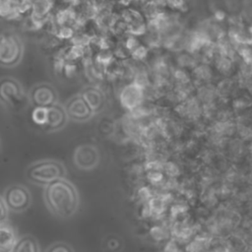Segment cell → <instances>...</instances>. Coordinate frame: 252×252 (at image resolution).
<instances>
[{"instance_id":"cell-21","label":"cell","mask_w":252,"mask_h":252,"mask_svg":"<svg viewBox=\"0 0 252 252\" xmlns=\"http://www.w3.org/2000/svg\"><path fill=\"white\" fill-rule=\"evenodd\" d=\"M168 2L172 7L178 8V9H181V7L185 4L183 0H168Z\"/></svg>"},{"instance_id":"cell-13","label":"cell","mask_w":252,"mask_h":252,"mask_svg":"<svg viewBox=\"0 0 252 252\" xmlns=\"http://www.w3.org/2000/svg\"><path fill=\"white\" fill-rule=\"evenodd\" d=\"M18 240L15 229L5 223L0 224V252H12Z\"/></svg>"},{"instance_id":"cell-9","label":"cell","mask_w":252,"mask_h":252,"mask_svg":"<svg viewBox=\"0 0 252 252\" xmlns=\"http://www.w3.org/2000/svg\"><path fill=\"white\" fill-rule=\"evenodd\" d=\"M68 119L64 105L57 102L48 107V120L42 128L48 133L59 131L66 126Z\"/></svg>"},{"instance_id":"cell-12","label":"cell","mask_w":252,"mask_h":252,"mask_svg":"<svg viewBox=\"0 0 252 252\" xmlns=\"http://www.w3.org/2000/svg\"><path fill=\"white\" fill-rule=\"evenodd\" d=\"M213 237L204 231L197 233L185 246V252H208L213 244Z\"/></svg>"},{"instance_id":"cell-2","label":"cell","mask_w":252,"mask_h":252,"mask_svg":"<svg viewBox=\"0 0 252 252\" xmlns=\"http://www.w3.org/2000/svg\"><path fill=\"white\" fill-rule=\"evenodd\" d=\"M66 177L64 164L56 159H41L31 163L25 170V178L32 184L46 187L55 180Z\"/></svg>"},{"instance_id":"cell-18","label":"cell","mask_w":252,"mask_h":252,"mask_svg":"<svg viewBox=\"0 0 252 252\" xmlns=\"http://www.w3.org/2000/svg\"><path fill=\"white\" fill-rule=\"evenodd\" d=\"M8 214H9V210L4 202L3 196L0 195V224L6 222L8 219Z\"/></svg>"},{"instance_id":"cell-8","label":"cell","mask_w":252,"mask_h":252,"mask_svg":"<svg viewBox=\"0 0 252 252\" xmlns=\"http://www.w3.org/2000/svg\"><path fill=\"white\" fill-rule=\"evenodd\" d=\"M64 107L68 118L75 122H87L94 115L80 94L71 96L64 104Z\"/></svg>"},{"instance_id":"cell-5","label":"cell","mask_w":252,"mask_h":252,"mask_svg":"<svg viewBox=\"0 0 252 252\" xmlns=\"http://www.w3.org/2000/svg\"><path fill=\"white\" fill-rule=\"evenodd\" d=\"M4 202L10 212L23 213L32 204V194L22 184L9 185L3 193Z\"/></svg>"},{"instance_id":"cell-14","label":"cell","mask_w":252,"mask_h":252,"mask_svg":"<svg viewBox=\"0 0 252 252\" xmlns=\"http://www.w3.org/2000/svg\"><path fill=\"white\" fill-rule=\"evenodd\" d=\"M12 252H40V247L32 235L26 234L18 238Z\"/></svg>"},{"instance_id":"cell-6","label":"cell","mask_w":252,"mask_h":252,"mask_svg":"<svg viewBox=\"0 0 252 252\" xmlns=\"http://www.w3.org/2000/svg\"><path fill=\"white\" fill-rule=\"evenodd\" d=\"M72 160L78 169L90 171L99 164L100 154L96 146L93 144H83L74 150Z\"/></svg>"},{"instance_id":"cell-11","label":"cell","mask_w":252,"mask_h":252,"mask_svg":"<svg viewBox=\"0 0 252 252\" xmlns=\"http://www.w3.org/2000/svg\"><path fill=\"white\" fill-rule=\"evenodd\" d=\"M144 96V91L139 83H132L127 85L120 94L121 104L127 109H135L138 107Z\"/></svg>"},{"instance_id":"cell-1","label":"cell","mask_w":252,"mask_h":252,"mask_svg":"<svg viewBox=\"0 0 252 252\" xmlns=\"http://www.w3.org/2000/svg\"><path fill=\"white\" fill-rule=\"evenodd\" d=\"M43 199L48 211L60 219L72 218L80 205L77 188L66 177L44 187Z\"/></svg>"},{"instance_id":"cell-10","label":"cell","mask_w":252,"mask_h":252,"mask_svg":"<svg viewBox=\"0 0 252 252\" xmlns=\"http://www.w3.org/2000/svg\"><path fill=\"white\" fill-rule=\"evenodd\" d=\"M80 94L94 114H97L104 108L106 97L100 89L94 86H87L82 90Z\"/></svg>"},{"instance_id":"cell-19","label":"cell","mask_w":252,"mask_h":252,"mask_svg":"<svg viewBox=\"0 0 252 252\" xmlns=\"http://www.w3.org/2000/svg\"><path fill=\"white\" fill-rule=\"evenodd\" d=\"M147 54V49L143 46H138L134 51H133V56H135L136 58H143L145 55Z\"/></svg>"},{"instance_id":"cell-4","label":"cell","mask_w":252,"mask_h":252,"mask_svg":"<svg viewBox=\"0 0 252 252\" xmlns=\"http://www.w3.org/2000/svg\"><path fill=\"white\" fill-rule=\"evenodd\" d=\"M26 98L22 84L13 77L0 78V103L7 108H15Z\"/></svg>"},{"instance_id":"cell-15","label":"cell","mask_w":252,"mask_h":252,"mask_svg":"<svg viewBox=\"0 0 252 252\" xmlns=\"http://www.w3.org/2000/svg\"><path fill=\"white\" fill-rule=\"evenodd\" d=\"M32 120L35 124L43 127L48 120V107H42V106L33 107L32 111Z\"/></svg>"},{"instance_id":"cell-7","label":"cell","mask_w":252,"mask_h":252,"mask_svg":"<svg viewBox=\"0 0 252 252\" xmlns=\"http://www.w3.org/2000/svg\"><path fill=\"white\" fill-rule=\"evenodd\" d=\"M28 99L33 107H49L58 102V94L51 84L38 83L30 89Z\"/></svg>"},{"instance_id":"cell-17","label":"cell","mask_w":252,"mask_h":252,"mask_svg":"<svg viewBox=\"0 0 252 252\" xmlns=\"http://www.w3.org/2000/svg\"><path fill=\"white\" fill-rule=\"evenodd\" d=\"M45 252H75V251L69 243L64 241H56L50 244L46 248Z\"/></svg>"},{"instance_id":"cell-16","label":"cell","mask_w":252,"mask_h":252,"mask_svg":"<svg viewBox=\"0 0 252 252\" xmlns=\"http://www.w3.org/2000/svg\"><path fill=\"white\" fill-rule=\"evenodd\" d=\"M51 7V3L49 0H34L32 3L33 14L37 17H42L46 15Z\"/></svg>"},{"instance_id":"cell-20","label":"cell","mask_w":252,"mask_h":252,"mask_svg":"<svg viewBox=\"0 0 252 252\" xmlns=\"http://www.w3.org/2000/svg\"><path fill=\"white\" fill-rule=\"evenodd\" d=\"M72 34H73V32L69 28H62L59 32V36L63 38H70L72 37Z\"/></svg>"},{"instance_id":"cell-3","label":"cell","mask_w":252,"mask_h":252,"mask_svg":"<svg viewBox=\"0 0 252 252\" xmlns=\"http://www.w3.org/2000/svg\"><path fill=\"white\" fill-rule=\"evenodd\" d=\"M24 44L14 32L0 33V66L5 68L16 67L23 58Z\"/></svg>"}]
</instances>
